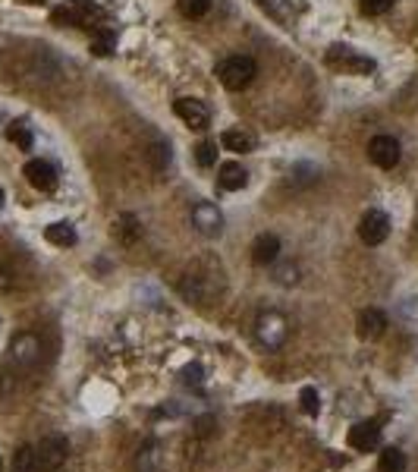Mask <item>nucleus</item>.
I'll return each instance as SVG.
<instances>
[{
    "label": "nucleus",
    "instance_id": "obj_1",
    "mask_svg": "<svg viewBox=\"0 0 418 472\" xmlns=\"http://www.w3.org/2000/svg\"><path fill=\"white\" fill-rule=\"evenodd\" d=\"M214 73H217V79L223 82V88H230V92H242L246 85H252L258 66H255L252 57L233 54V57H223V60L217 63Z\"/></svg>",
    "mask_w": 418,
    "mask_h": 472
},
{
    "label": "nucleus",
    "instance_id": "obj_2",
    "mask_svg": "<svg viewBox=\"0 0 418 472\" xmlns=\"http://www.w3.org/2000/svg\"><path fill=\"white\" fill-rule=\"evenodd\" d=\"M327 63L334 69H343V73H374V60L365 54H359L349 44H334L327 50Z\"/></svg>",
    "mask_w": 418,
    "mask_h": 472
},
{
    "label": "nucleus",
    "instance_id": "obj_3",
    "mask_svg": "<svg viewBox=\"0 0 418 472\" xmlns=\"http://www.w3.org/2000/svg\"><path fill=\"white\" fill-rule=\"evenodd\" d=\"M255 334L258 340L267 346V350H280L286 343V318L280 312H261L258 321H255Z\"/></svg>",
    "mask_w": 418,
    "mask_h": 472
},
{
    "label": "nucleus",
    "instance_id": "obj_4",
    "mask_svg": "<svg viewBox=\"0 0 418 472\" xmlns=\"http://www.w3.org/2000/svg\"><path fill=\"white\" fill-rule=\"evenodd\" d=\"M35 450H38L41 472H57L60 466H64V459H66V453H70V447H66V438H60V434H51V438H45L41 444H35Z\"/></svg>",
    "mask_w": 418,
    "mask_h": 472
},
{
    "label": "nucleus",
    "instance_id": "obj_5",
    "mask_svg": "<svg viewBox=\"0 0 418 472\" xmlns=\"http://www.w3.org/2000/svg\"><path fill=\"white\" fill-rule=\"evenodd\" d=\"M399 142L393 136H374L371 142H368V157H371L378 167H384V170H393L399 164Z\"/></svg>",
    "mask_w": 418,
    "mask_h": 472
},
{
    "label": "nucleus",
    "instance_id": "obj_6",
    "mask_svg": "<svg viewBox=\"0 0 418 472\" xmlns=\"http://www.w3.org/2000/svg\"><path fill=\"white\" fill-rule=\"evenodd\" d=\"M173 113H177L189 129H204V126L211 123L208 107H204L198 98H177L173 101Z\"/></svg>",
    "mask_w": 418,
    "mask_h": 472
},
{
    "label": "nucleus",
    "instance_id": "obj_7",
    "mask_svg": "<svg viewBox=\"0 0 418 472\" xmlns=\"http://www.w3.org/2000/svg\"><path fill=\"white\" fill-rule=\"evenodd\" d=\"M387 233H390V220H387L384 211H365V217H361L359 224V236L365 245H380L387 239Z\"/></svg>",
    "mask_w": 418,
    "mask_h": 472
},
{
    "label": "nucleus",
    "instance_id": "obj_8",
    "mask_svg": "<svg viewBox=\"0 0 418 472\" xmlns=\"http://www.w3.org/2000/svg\"><path fill=\"white\" fill-rule=\"evenodd\" d=\"M378 444H380L378 422H359V425L349 428V447H352V450L368 453V450H374Z\"/></svg>",
    "mask_w": 418,
    "mask_h": 472
},
{
    "label": "nucleus",
    "instance_id": "obj_9",
    "mask_svg": "<svg viewBox=\"0 0 418 472\" xmlns=\"http://www.w3.org/2000/svg\"><path fill=\"white\" fill-rule=\"evenodd\" d=\"M26 180L32 183L35 189H41V192H51V189L57 186V170H54V164L35 157V161L26 164Z\"/></svg>",
    "mask_w": 418,
    "mask_h": 472
},
{
    "label": "nucleus",
    "instance_id": "obj_10",
    "mask_svg": "<svg viewBox=\"0 0 418 472\" xmlns=\"http://www.w3.org/2000/svg\"><path fill=\"white\" fill-rule=\"evenodd\" d=\"M192 224H195L202 233L214 236V233H221L223 217H221V211H217V208L211 205V201H198V205L192 208Z\"/></svg>",
    "mask_w": 418,
    "mask_h": 472
},
{
    "label": "nucleus",
    "instance_id": "obj_11",
    "mask_svg": "<svg viewBox=\"0 0 418 472\" xmlns=\"http://www.w3.org/2000/svg\"><path fill=\"white\" fill-rule=\"evenodd\" d=\"M248 183V173L242 170V164L236 161H227L217 167V186L227 189V192H236V189H242Z\"/></svg>",
    "mask_w": 418,
    "mask_h": 472
},
{
    "label": "nucleus",
    "instance_id": "obj_12",
    "mask_svg": "<svg viewBox=\"0 0 418 472\" xmlns=\"http://www.w3.org/2000/svg\"><path fill=\"white\" fill-rule=\"evenodd\" d=\"M280 255V239L274 233H261L252 245V262L255 264H274Z\"/></svg>",
    "mask_w": 418,
    "mask_h": 472
},
{
    "label": "nucleus",
    "instance_id": "obj_13",
    "mask_svg": "<svg viewBox=\"0 0 418 472\" xmlns=\"http://www.w3.org/2000/svg\"><path fill=\"white\" fill-rule=\"evenodd\" d=\"M387 327V318L380 308H365V312L359 315V337L361 340H378L380 334H384Z\"/></svg>",
    "mask_w": 418,
    "mask_h": 472
},
{
    "label": "nucleus",
    "instance_id": "obj_14",
    "mask_svg": "<svg viewBox=\"0 0 418 472\" xmlns=\"http://www.w3.org/2000/svg\"><path fill=\"white\" fill-rule=\"evenodd\" d=\"M221 145H223L227 151L246 155V151L255 148V138L248 136V132H242V129H227V132H221Z\"/></svg>",
    "mask_w": 418,
    "mask_h": 472
},
{
    "label": "nucleus",
    "instance_id": "obj_15",
    "mask_svg": "<svg viewBox=\"0 0 418 472\" xmlns=\"http://www.w3.org/2000/svg\"><path fill=\"white\" fill-rule=\"evenodd\" d=\"M13 472H41V463H38V450H35L32 444L20 447V450L13 453V466H10Z\"/></svg>",
    "mask_w": 418,
    "mask_h": 472
},
{
    "label": "nucleus",
    "instance_id": "obj_16",
    "mask_svg": "<svg viewBox=\"0 0 418 472\" xmlns=\"http://www.w3.org/2000/svg\"><path fill=\"white\" fill-rule=\"evenodd\" d=\"M45 239L54 245H76V230H73V224H66V220H57V224H51L45 230Z\"/></svg>",
    "mask_w": 418,
    "mask_h": 472
},
{
    "label": "nucleus",
    "instance_id": "obj_17",
    "mask_svg": "<svg viewBox=\"0 0 418 472\" xmlns=\"http://www.w3.org/2000/svg\"><path fill=\"white\" fill-rule=\"evenodd\" d=\"M13 359L16 362H22V365H32L35 359H38V340L29 337V334L26 337H20L13 343Z\"/></svg>",
    "mask_w": 418,
    "mask_h": 472
},
{
    "label": "nucleus",
    "instance_id": "obj_18",
    "mask_svg": "<svg viewBox=\"0 0 418 472\" xmlns=\"http://www.w3.org/2000/svg\"><path fill=\"white\" fill-rule=\"evenodd\" d=\"M380 472H405V453L396 447H387L380 453Z\"/></svg>",
    "mask_w": 418,
    "mask_h": 472
},
{
    "label": "nucleus",
    "instance_id": "obj_19",
    "mask_svg": "<svg viewBox=\"0 0 418 472\" xmlns=\"http://www.w3.org/2000/svg\"><path fill=\"white\" fill-rule=\"evenodd\" d=\"M299 403H302V413L305 415H318V413H321V396H318V390L311 387V384H305V387H302Z\"/></svg>",
    "mask_w": 418,
    "mask_h": 472
},
{
    "label": "nucleus",
    "instance_id": "obj_20",
    "mask_svg": "<svg viewBox=\"0 0 418 472\" xmlns=\"http://www.w3.org/2000/svg\"><path fill=\"white\" fill-rule=\"evenodd\" d=\"M7 136H10V142H16L22 151H29V148H32V142H35V138H32V129H29L26 123H13V126L7 129Z\"/></svg>",
    "mask_w": 418,
    "mask_h": 472
},
{
    "label": "nucleus",
    "instance_id": "obj_21",
    "mask_svg": "<svg viewBox=\"0 0 418 472\" xmlns=\"http://www.w3.org/2000/svg\"><path fill=\"white\" fill-rule=\"evenodd\" d=\"M177 3H179V13H183L186 19H198V16L208 13L211 0H177Z\"/></svg>",
    "mask_w": 418,
    "mask_h": 472
},
{
    "label": "nucleus",
    "instance_id": "obj_22",
    "mask_svg": "<svg viewBox=\"0 0 418 472\" xmlns=\"http://www.w3.org/2000/svg\"><path fill=\"white\" fill-rule=\"evenodd\" d=\"M195 161H198V167H214L217 164V145L214 142H198Z\"/></svg>",
    "mask_w": 418,
    "mask_h": 472
},
{
    "label": "nucleus",
    "instance_id": "obj_23",
    "mask_svg": "<svg viewBox=\"0 0 418 472\" xmlns=\"http://www.w3.org/2000/svg\"><path fill=\"white\" fill-rule=\"evenodd\" d=\"M148 157H151V164H154V170H164L167 164H170V145H164V142H158L151 151H148Z\"/></svg>",
    "mask_w": 418,
    "mask_h": 472
},
{
    "label": "nucleus",
    "instance_id": "obj_24",
    "mask_svg": "<svg viewBox=\"0 0 418 472\" xmlns=\"http://www.w3.org/2000/svg\"><path fill=\"white\" fill-rule=\"evenodd\" d=\"M114 41H117L114 31H101V35H98L95 41H91V50H95L98 57H107L110 50H114Z\"/></svg>",
    "mask_w": 418,
    "mask_h": 472
},
{
    "label": "nucleus",
    "instance_id": "obj_25",
    "mask_svg": "<svg viewBox=\"0 0 418 472\" xmlns=\"http://www.w3.org/2000/svg\"><path fill=\"white\" fill-rule=\"evenodd\" d=\"M393 6V0H361V13L365 16H380V13H387Z\"/></svg>",
    "mask_w": 418,
    "mask_h": 472
},
{
    "label": "nucleus",
    "instance_id": "obj_26",
    "mask_svg": "<svg viewBox=\"0 0 418 472\" xmlns=\"http://www.w3.org/2000/svg\"><path fill=\"white\" fill-rule=\"evenodd\" d=\"M0 208H3V189H0Z\"/></svg>",
    "mask_w": 418,
    "mask_h": 472
},
{
    "label": "nucleus",
    "instance_id": "obj_27",
    "mask_svg": "<svg viewBox=\"0 0 418 472\" xmlns=\"http://www.w3.org/2000/svg\"><path fill=\"white\" fill-rule=\"evenodd\" d=\"M0 472H3V463H0Z\"/></svg>",
    "mask_w": 418,
    "mask_h": 472
}]
</instances>
